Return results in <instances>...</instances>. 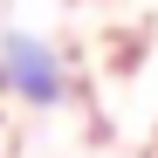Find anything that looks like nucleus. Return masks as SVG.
<instances>
[{"mask_svg": "<svg viewBox=\"0 0 158 158\" xmlns=\"http://www.w3.org/2000/svg\"><path fill=\"white\" fill-rule=\"evenodd\" d=\"M0 89L21 96L28 110H55V103L69 96V62H62V48L41 41V35L7 28V35H0Z\"/></svg>", "mask_w": 158, "mask_h": 158, "instance_id": "obj_1", "label": "nucleus"}]
</instances>
